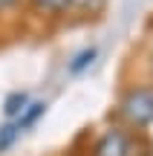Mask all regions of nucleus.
Wrapping results in <instances>:
<instances>
[{
    "label": "nucleus",
    "mask_w": 153,
    "mask_h": 156,
    "mask_svg": "<svg viewBox=\"0 0 153 156\" xmlns=\"http://www.w3.org/2000/svg\"><path fill=\"white\" fill-rule=\"evenodd\" d=\"M119 116L130 127H148L153 122V87H133L119 104Z\"/></svg>",
    "instance_id": "f257e3e1"
},
{
    "label": "nucleus",
    "mask_w": 153,
    "mask_h": 156,
    "mask_svg": "<svg viewBox=\"0 0 153 156\" xmlns=\"http://www.w3.org/2000/svg\"><path fill=\"white\" fill-rule=\"evenodd\" d=\"M130 151H133V142L124 130H107L98 139L92 156H130Z\"/></svg>",
    "instance_id": "f03ea898"
},
{
    "label": "nucleus",
    "mask_w": 153,
    "mask_h": 156,
    "mask_svg": "<svg viewBox=\"0 0 153 156\" xmlns=\"http://www.w3.org/2000/svg\"><path fill=\"white\" fill-rule=\"evenodd\" d=\"M26 104H29L26 93H12L9 98H6V107H3V113H6L9 119H17L23 110H26Z\"/></svg>",
    "instance_id": "7ed1b4c3"
},
{
    "label": "nucleus",
    "mask_w": 153,
    "mask_h": 156,
    "mask_svg": "<svg viewBox=\"0 0 153 156\" xmlns=\"http://www.w3.org/2000/svg\"><path fill=\"white\" fill-rule=\"evenodd\" d=\"M92 58H96V46H90V49H81L78 55L72 58V64H69V73H81V69H87L92 64Z\"/></svg>",
    "instance_id": "20e7f679"
},
{
    "label": "nucleus",
    "mask_w": 153,
    "mask_h": 156,
    "mask_svg": "<svg viewBox=\"0 0 153 156\" xmlns=\"http://www.w3.org/2000/svg\"><path fill=\"white\" fill-rule=\"evenodd\" d=\"M35 9L40 12H52V15H61V12L69 9V0H32Z\"/></svg>",
    "instance_id": "39448f33"
},
{
    "label": "nucleus",
    "mask_w": 153,
    "mask_h": 156,
    "mask_svg": "<svg viewBox=\"0 0 153 156\" xmlns=\"http://www.w3.org/2000/svg\"><path fill=\"white\" fill-rule=\"evenodd\" d=\"M20 136V127H17L15 122H9V124H3L0 127V153L6 151V147H12V142Z\"/></svg>",
    "instance_id": "423d86ee"
},
{
    "label": "nucleus",
    "mask_w": 153,
    "mask_h": 156,
    "mask_svg": "<svg viewBox=\"0 0 153 156\" xmlns=\"http://www.w3.org/2000/svg\"><path fill=\"white\" fill-rule=\"evenodd\" d=\"M101 3H104V0H69V6H78V9H90V12H98V9H101Z\"/></svg>",
    "instance_id": "0eeeda50"
},
{
    "label": "nucleus",
    "mask_w": 153,
    "mask_h": 156,
    "mask_svg": "<svg viewBox=\"0 0 153 156\" xmlns=\"http://www.w3.org/2000/svg\"><path fill=\"white\" fill-rule=\"evenodd\" d=\"M17 0H0V9H9V6H15Z\"/></svg>",
    "instance_id": "6e6552de"
}]
</instances>
